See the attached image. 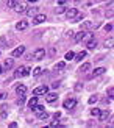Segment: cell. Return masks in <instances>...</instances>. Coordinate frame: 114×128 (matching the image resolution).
I'll list each match as a JSON object with an SVG mask.
<instances>
[{
    "mask_svg": "<svg viewBox=\"0 0 114 128\" xmlns=\"http://www.w3.org/2000/svg\"><path fill=\"white\" fill-rule=\"evenodd\" d=\"M100 27V22H91V20H84L80 24V28L81 30H89V28H98Z\"/></svg>",
    "mask_w": 114,
    "mask_h": 128,
    "instance_id": "obj_1",
    "label": "cell"
},
{
    "mask_svg": "<svg viewBox=\"0 0 114 128\" xmlns=\"http://www.w3.org/2000/svg\"><path fill=\"white\" fill-rule=\"evenodd\" d=\"M30 70L31 69H28V67H19L17 70H16V74H14V76H16V78H19V76H28L30 75Z\"/></svg>",
    "mask_w": 114,
    "mask_h": 128,
    "instance_id": "obj_2",
    "label": "cell"
},
{
    "mask_svg": "<svg viewBox=\"0 0 114 128\" xmlns=\"http://www.w3.org/2000/svg\"><path fill=\"white\" fill-rule=\"evenodd\" d=\"M62 106H64L66 110H69V111H70V110H74V108L77 106V100H75V98H67V100H64V103H62Z\"/></svg>",
    "mask_w": 114,
    "mask_h": 128,
    "instance_id": "obj_3",
    "label": "cell"
},
{
    "mask_svg": "<svg viewBox=\"0 0 114 128\" xmlns=\"http://www.w3.org/2000/svg\"><path fill=\"white\" fill-rule=\"evenodd\" d=\"M46 58V48H38L36 52L33 53V60H38V61H41Z\"/></svg>",
    "mask_w": 114,
    "mask_h": 128,
    "instance_id": "obj_4",
    "label": "cell"
},
{
    "mask_svg": "<svg viewBox=\"0 0 114 128\" xmlns=\"http://www.w3.org/2000/svg\"><path fill=\"white\" fill-rule=\"evenodd\" d=\"M47 92H48V86L44 84V86H38L33 91V95H46Z\"/></svg>",
    "mask_w": 114,
    "mask_h": 128,
    "instance_id": "obj_5",
    "label": "cell"
},
{
    "mask_svg": "<svg viewBox=\"0 0 114 128\" xmlns=\"http://www.w3.org/2000/svg\"><path fill=\"white\" fill-rule=\"evenodd\" d=\"M25 53V46H19L17 48H14V50H12V58H19V56H22Z\"/></svg>",
    "mask_w": 114,
    "mask_h": 128,
    "instance_id": "obj_6",
    "label": "cell"
},
{
    "mask_svg": "<svg viewBox=\"0 0 114 128\" xmlns=\"http://www.w3.org/2000/svg\"><path fill=\"white\" fill-rule=\"evenodd\" d=\"M64 12H66V17L69 19V20H72V19L77 16V12H78V11H77V8H66Z\"/></svg>",
    "mask_w": 114,
    "mask_h": 128,
    "instance_id": "obj_7",
    "label": "cell"
},
{
    "mask_svg": "<svg viewBox=\"0 0 114 128\" xmlns=\"http://www.w3.org/2000/svg\"><path fill=\"white\" fill-rule=\"evenodd\" d=\"M46 100H47V103H55L56 100H58V94H55V92H47L46 94Z\"/></svg>",
    "mask_w": 114,
    "mask_h": 128,
    "instance_id": "obj_8",
    "label": "cell"
},
{
    "mask_svg": "<svg viewBox=\"0 0 114 128\" xmlns=\"http://www.w3.org/2000/svg\"><path fill=\"white\" fill-rule=\"evenodd\" d=\"M44 20H46V14H36V16L33 17V24H34V25L42 24Z\"/></svg>",
    "mask_w": 114,
    "mask_h": 128,
    "instance_id": "obj_9",
    "label": "cell"
},
{
    "mask_svg": "<svg viewBox=\"0 0 114 128\" xmlns=\"http://www.w3.org/2000/svg\"><path fill=\"white\" fill-rule=\"evenodd\" d=\"M14 11L16 12H25V11H27V5H25V3H17L14 6Z\"/></svg>",
    "mask_w": 114,
    "mask_h": 128,
    "instance_id": "obj_10",
    "label": "cell"
},
{
    "mask_svg": "<svg viewBox=\"0 0 114 128\" xmlns=\"http://www.w3.org/2000/svg\"><path fill=\"white\" fill-rule=\"evenodd\" d=\"M27 27H28V22H27V20H20V22L16 24V30H19V31H20V30H25Z\"/></svg>",
    "mask_w": 114,
    "mask_h": 128,
    "instance_id": "obj_11",
    "label": "cell"
},
{
    "mask_svg": "<svg viewBox=\"0 0 114 128\" xmlns=\"http://www.w3.org/2000/svg\"><path fill=\"white\" fill-rule=\"evenodd\" d=\"M96 46H97V41H96V38H91V39L88 41V44H86V47L89 48V50H92V48H96Z\"/></svg>",
    "mask_w": 114,
    "mask_h": 128,
    "instance_id": "obj_12",
    "label": "cell"
},
{
    "mask_svg": "<svg viewBox=\"0 0 114 128\" xmlns=\"http://www.w3.org/2000/svg\"><path fill=\"white\" fill-rule=\"evenodd\" d=\"M31 110H34L36 114H41L42 111H46V106H44V105H38V103H36L33 108H31Z\"/></svg>",
    "mask_w": 114,
    "mask_h": 128,
    "instance_id": "obj_13",
    "label": "cell"
},
{
    "mask_svg": "<svg viewBox=\"0 0 114 128\" xmlns=\"http://www.w3.org/2000/svg\"><path fill=\"white\" fill-rule=\"evenodd\" d=\"M16 92H17L19 95H24L25 92H27V86H25V84H19V86L16 88Z\"/></svg>",
    "mask_w": 114,
    "mask_h": 128,
    "instance_id": "obj_14",
    "label": "cell"
},
{
    "mask_svg": "<svg viewBox=\"0 0 114 128\" xmlns=\"http://www.w3.org/2000/svg\"><path fill=\"white\" fill-rule=\"evenodd\" d=\"M106 72V69L105 67H97L96 70H94V72H92V76H98V75H103Z\"/></svg>",
    "mask_w": 114,
    "mask_h": 128,
    "instance_id": "obj_15",
    "label": "cell"
},
{
    "mask_svg": "<svg viewBox=\"0 0 114 128\" xmlns=\"http://www.w3.org/2000/svg\"><path fill=\"white\" fill-rule=\"evenodd\" d=\"M25 12H27V16H30V17H34V16L38 14V8H36V6H33V8H28V10L25 11Z\"/></svg>",
    "mask_w": 114,
    "mask_h": 128,
    "instance_id": "obj_16",
    "label": "cell"
},
{
    "mask_svg": "<svg viewBox=\"0 0 114 128\" xmlns=\"http://www.w3.org/2000/svg\"><path fill=\"white\" fill-rule=\"evenodd\" d=\"M84 33H86V31H84V30H81L80 33H77V34L74 36V41H75V42H81V39H83V36H84Z\"/></svg>",
    "mask_w": 114,
    "mask_h": 128,
    "instance_id": "obj_17",
    "label": "cell"
},
{
    "mask_svg": "<svg viewBox=\"0 0 114 128\" xmlns=\"http://www.w3.org/2000/svg\"><path fill=\"white\" fill-rule=\"evenodd\" d=\"M12 64H14V61H12V58H6L5 62H3V69H11Z\"/></svg>",
    "mask_w": 114,
    "mask_h": 128,
    "instance_id": "obj_18",
    "label": "cell"
},
{
    "mask_svg": "<svg viewBox=\"0 0 114 128\" xmlns=\"http://www.w3.org/2000/svg\"><path fill=\"white\" fill-rule=\"evenodd\" d=\"M86 55H88V53H86V50H83V52H80L78 55H75V58H74V60H75V61H83V60L86 58Z\"/></svg>",
    "mask_w": 114,
    "mask_h": 128,
    "instance_id": "obj_19",
    "label": "cell"
},
{
    "mask_svg": "<svg viewBox=\"0 0 114 128\" xmlns=\"http://www.w3.org/2000/svg\"><path fill=\"white\" fill-rule=\"evenodd\" d=\"M80 70H81L83 74H88V72L91 70V64H89V62H84L83 66H81V69H80Z\"/></svg>",
    "mask_w": 114,
    "mask_h": 128,
    "instance_id": "obj_20",
    "label": "cell"
},
{
    "mask_svg": "<svg viewBox=\"0 0 114 128\" xmlns=\"http://www.w3.org/2000/svg\"><path fill=\"white\" fill-rule=\"evenodd\" d=\"M110 116V111H103V112H100L98 114V120H106Z\"/></svg>",
    "mask_w": 114,
    "mask_h": 128,
    "instance_id": "obj_21",
    "label": "cell"
},
{
    "mask_svg": "<svg viewBox=\"0 0 114 128\" xmlns=\"http://www.w3.org/2000/svg\"><path fill=\"white\" fill-rule=\"evenodd\" d=\"M36 103H38V95H33V97L30 98V102H28V106H30V108H33Z\"/></svg>",
    "mask_w": 114,
    "mask_h": 128,
    "instance_id": "obj_22",
    "label": "cell"
},
{
    "mask_svg": "<svg viewBox=\"0 0 114 128\" xmlns=\"http://www.w3.org/2000/svg\"><path fill=\"white\" fill-rule=\"evenodd\" d=\"M38 119H39V120H47V119H48V112L42 111L41 114H38Z\"/></svg>",
    "mask_w": 114,
    "mask_h": 128,
    "instance_id": "obj_23",
    "label": "cell"
},
{
    "mask_svg": "<svg viewBox=\"0 0 114 128\" xmlns=\"http://www.w3.org/2000/svg\"><path fill=\"white\" fill-rule=\"evenodd\" d=\"M83 19H84V14H83V12H81V14H78V12H77V16H75L72 20H74V22H80V20H83Z\"/></svg>",
    "mask_w": 114,
    "mask_h": 128,
    "instance_id": "obj_24",
    "label": "cell"
},
{
    "mask_svg": "<svg viewBox=\"0 0 114 128\" xmlns=\"http://www.w3.org/2000/svg\"><path fill=\"white\" fill-rule=\"evenodd\" d=\"M30 74H33V76H38V75H41V74H42V69H41V67H34V69H33V72H30Z\"/></svg>",
    "mask_w": 114,
    "mask_h": 128,
    "instance_id": "obj_25",
    "label": "cell"
},
{
    "mask_svg": "<svg viewBox=\"0 0 114 128\" xmlns=\"http://www.w3.org/2000/svg\"><path fill=\"white\" fill-rule=\"evenodd\" d=\"M74 58H75V53L72 52V50L66 53V61H70V60H74Z\"/></svg>",
    "mask_w": 114,
    "mask_h": 128,
    "instance_id": "obj_26",
    "label": "cell"
},
{
    "mask_svg": "<svg viewBox=\"0 0 114 128\" xmlns=\"http://www.w3.org/2000/svg\"><path fill=\"white\" fill-rule=\"evenodd\" d=\"M66 11V6H58V8H55V12H56V14H62V12H64Z\"/></svg>",
    "mask_w": 114,
    "mask_h": 128,
    "instance_id": "obj_27",
    "label": "cell"
},
{
    "mask_svg": "<svg viewBox=\"0 0 114 128\" xmlns=\"http://www.w3.org/2000/svg\"><path fill=\"white\" fill-rule=\"evenodd\" d=\"M17 3H19V0H8V3H6V5H8V8H14Z\"/></svg>",
    "mask_w": 114,
    "mask_h": 128,
    "instance_id": "obj_28",
    "label": "cell"
},
{
    "mask_svg": "<svg viewBox=\"0 0 114 128\" xmlns=\"http://www.w3.org/2000/svg\"><path fill=\"white\" fill-rule=\"evenodd\" d=\"M105 47H106V48H111V47H112V38H110V39L105 41Z\"/></svg>",
    "mask_w": 114,
    "mask_h": 128,
    "instance_id": "obj_29",
    "label": "cell"
},
{
    "mask_svg": "<svg viewBox=\"0 0 114 128\" xmlns=\"http://www.w3.org/2000/svg\"><path fill=\"white\" fill-rule=\"evenodd\" d=\"M91 114L94 117H98V114H100V110L98 108H94V110H91Z\"/></svg>",
    "mask_w": 114,
    "mask_h": 128,
    "instance_id": "obj_30",
    "label": "cell"
},
{
    "mask_svg": "<svg viewBox=\"0 0 114 128\" xmlns=\"http://www.w3.org/2000/svg\"><path fill=\"white\" fill-rule=\"evenodd\" d=\"M97 100H98V97H97V95H91V97H89V100H88V102H89V103L92 105V103H96Z\"/></svg>",
    "mask_w": 114,
    "mask_h": 128,
    "instance_id": "obj_31",
    "label": "cell"
},
{
    "mask_svg": "<svg viewBox=\"0 0 114 128\" xmlns=\"http://www.w3.org/2000/svg\"><path fill=\"white\" fill-rule=\"evenodd\" d=\"M105 31L108 33V31H112V24H106L105 25Z\"/></svg>",
    "mask_w": 114,
    "mask_h": 128,
    "instance_id": "obj_32",
    "label": "cell"
},
{
    "mask_svg": "<svg viewBox=\"0 0 114 128\" xmlns=\"http://www.w3.org/2000/svg\"><path fill=\"white\" fill-rule=\"evenodd\" d=\"M24 102H25V97H24V95H20V97L17 98V102H16V103H17V105H22Z\"/></svg>",
    "mask_w": 114,
    "mask_h": 128,
    "instance_id": "obj_33",
    "label": "cell"
},
{
    "mask_svg": "<svg viewBox=\"0 0 114 128\" xmlns=\"http://www.w3.org/2000/svg\"><path fill=\"white\" fill-rule=\"evenodd\" d=\"M64 66H66V62H64V61H61V62L56 64V69H64Z\"/></svg>",
    "mask_w": 114,
    "mask_h": 128,
    "instance_id": "obj_34",
    "label": "cell"
},
{
    "mask_svg": "<svg viewBox=\"0 0 114 128\" xmlns=\"http://www.w3.org/2000/svg\"><path fill=\"white\" fill-rule=\"evenodd\" d=\"M2 117H6V106H2Z\"/></svg>",
    "mask_w": 114,
    "mask_h": 128,
    "instance_id": "obj_35",
    "label": "cell"
},
{
    "mask_svg": "<svg viewBox=\"0 0 114 128\" xmlns=\"http://www.w3.org/2000/svg\"><path fill=\"white\" fill-rule=\"evenodd\" d=\"M75 89H77V91H81V89H83V84H81V83H77V86H75Z\"/></svg>",
    "mask_w": 114,
    "mask_h": 128,
    "instance_id": "obj_36",
    "label": "cell"
},
{
    "mask_svg": "<svg viewBox=\"0 0 114 128\" xmlns=\"http://www.w3.org/2000/svg\"><path fill=\"white\" fill-rule=\"evenodd\" d=\"M60 84H61V83H60V81H55V83H53V84H52V88H53V89H56V88H60Z\"/></svg>",
    "mask_w": 114,
    "mask_h": 128,
    "instance_id": "obj_37",
    "label": "cell"
},
{
    "mask_svg": "<svg viewBox=\"0 0 114 128\" xmlns=\"http://www.w3.org/2000/svg\"><path fill=\"white\" fill-rule=\"evenodd\" d=\"M25 60H33V53H27L25 55Z\"/></svg>",
    "mask_w": 114,
    "mask_h": 128,
    "instance_id": "obj_38",
    "label": "cell"
},
{
    "mask_svg": "<svg viewBox=\"0 0 114 128\" xmlns=\"http://www.w3.org/2000/svg\"><path fill=\"white\" fill-rule=\"evenodd\" d=\"M58 125H60V122H58V119H56L55 122H52V124H50V126H58Z\"/></svg>",
    "mask_w": 114,
    "mask_h": 128,
    "instance_id": "obj_39",
    "label": "cell"
},
{
    "mask_svg": "<svg viewBox=\"0 0 114 128\" xmlns=\"http://www.w3.org/2000/svg\"><path fill=\"white\" fill-rule=\"evenodd\" d=\"M55 53H56V48H55V47H52V48H50V55L55 56Z\"/></svg>",
    "mask_w": 114,
    "mask_h": 128,
    "instance_id": "obj_40",
    "label": "cell"
},
{
    "mask_svg": "<svg viewBox=\"0 0 114 128\" xmlns=\"http://www.w3.org/2000/svg\"><path fill=\"white\" fill-rule=\"evenodd\" d=\"M112 92H114V89H112V88H110V91H108V94H110V98L112 97Z\"/></svg>",
    "mask_w": 114,
    "mask_h": 128,
    "instance_id": "obj_41",
    "label": "cell"
},
{
    "mask_svg": "<svg viewBox=\"0 0 114 128\" xmlns=\"http://www.w3.org/2000/svg\"><path fill=\"white\" fill-rule=\"evenodd\" d=\"M60 117H61V112H60V111L55 112V119H60Z\"/></svg>",
    "mask_w": 114,
    "mask_h": 128,
    "instance_id": "obj_42",
    "label": "cell"
},
{
    "mask_svg": "<svg viewBox=\"0 0 114 128\" xmlns=\"http://www.w3.org/2000/svg\"><path fill=\"white\" fill-rule=\"evenodd\" d=\"M3 70H5V69H3V66H0V75L3 74Z\"/></svg>",
    "mask_w": 114,
    "mask_h": 128,
    "instance_id": "obj_43",
    "label": "cell"
},
{
    "mask_svg": "<svg viewBox=\"0 0 114 128\" xmlns=\"http://www.w3.org/2000/svg\"><path fill=\"white\" fill-rule=\"evenodd\" d=\"M28 2H38V0H28Z\"/></svg>",
    "mask_w": 114,
    "mask_h": 128,
    "instance_id": "obj_44",
    "label": "cell"
},
{
    "mask_svg": "<svg viewBox=\"0 0 114 128\" xmlns=\"http://www.w3.org/2000/svg\"><path fill=\"white\" fill-rule=\"evenodd\" d=\"M0 55H2V52H0Z\"/></svg>",
    "mask_w": 114,
    "mask_h": 128,
    "instance_id": "obj_45",
    "label": "cell"
}]
</instances>
